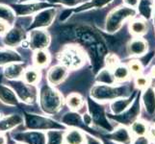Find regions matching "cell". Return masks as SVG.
<instances>
[{"instance_id": "obj_1", "label": "cell", "mask_w": 155, "mask_h": 144, "mask_svg": "<svg viewBox=\"0 0 155 144\" xmlns=\"http://www.w3.org/2000/svg\"><path fill=\"white\" fill-rule=\"evenodd\" d=\"M134 14H135V11L127 7H121L113 11L110 14L108 18H107V23H106L107 31L108 32L117 31L126 18L133 17Z\"/></svg>"}, {"instance_id": "obj_2", "label": "cell", "mask_w": 155, "mask_h": 144, "mask_svg": "<svg viewBox=\"0 0 155 144\" xmlns=\"http://www.w3.org/2000/svg\"><path fill=\"white\" fill-rule=\"evenodd\" d=\"M60 61L65 67L75 68L79 66H81L82 58L77 50L69 48V49L65 50L63 53H61Z\"/></svg>"}, {"instance_id": "obj_3", "label": "cell", "mask_w": 155, "mask_h": 144, "mask_svg": "<svg viewBox=\"0 0 155 144\" xmlns=\"http://www.w3.org/2000/svg\"><path fill=\"white\" fill-rule=\"evenodd\" d=\"M67 75V67L62 66H57L52 67L48 74H47V79H48V82L53 85V86H56V85L60 84L64 79H65Z\"/></svg>"}, {"instance_id": "obj_4", "label": "cell", "mask_w": 155, "mask_h": 144, "mask_svg": "<svg viewBox=\"0 0 155 144\" xmlns=\"http://www.w3.org/2000/svg\"><path fill=\"white\" fill-rule=\"evenodd\" d=\"M120 94V90L119 88H112L110 87H98L94 90V96L97 99L107 100L112 99L116 96Z\"/></svg>"}, {"instance_id": "obj_5", "label": "cell", "mask_w": 155, "mask_h": 144, "mask_svg": "<svg viewBox=\"0 0 155 144\" xmlns=\"http://www.w3.org/2000/svg\"><path fill=\"white\" fill-rule=\"evenodd\" d=\"M143 102L146 110L149 114H153L155 111V91L152 88H147L143 95Z\"/></svg>"}, {"instance_id": "obj_6", "label": "cell", "mask_w": 155, "mask_h": 144, "mask_svg": "<svg viewBox=\"0 0 155 144\" xmlns=\"http://www.w3.org/2000/svg\"><path fill=\"white\" fill-rule=\"evenodd\" d=\"M128 48H129V52L132 55H143L146 53L147 45V42L143 40L136 39L130 42Z\"/></svg>"}, {"instance_id": "obj_7", "label": "cell", "mask_w": 155, "mask_h": 144, "mask_svg": "<svg viewBox=\"0 0 155 144\" xmlns=\"http://www.w3.org/2000/svg\"><path fill=\"white\" fill-rule=\"evenodd\" d=\"M111 137H112V139H114L115 141L120 142V143H124V144H128L131 141L130 133L124 127L119 128L117 130H116L113 133V135H112Z\"/></svg>"}, {"instance_id": "obj_8", "label": "cell", "mask_w": 155, "mask_h": 144, "mask_svg": "<svg viewBox=\"0 0 155 144\" xmlns=\"http://www.w3.org/2000/svg\"><path fill=\"white\" fill-rule=\"evenodd\" d=\"M65 140L67 144H83L85 136L78 130H71L66 134Z\"/></svg>"}, {"instance_id": "obj_9", "label": "cell", "mask_w": 155, "mask_h": 144, "mask_svg": "<svg viewBox=\"0 0 155 144\" xmlns=\"http://www.w3.org/2000/svg\"><path fill=\"white\" fill-rule=\"evenodd\" d=\"M22 122V118L19 116H11L9 118H5L0 121V134L2 132H6L10 129H13L14 127L20 124Z\"/></svg>"}, {"instance_id": "obj_10", "label": "cell", "mask_w": 155, "mask_h": 144, "mask_svg": "<svg viewBox=\"0 0 155 144\" xmlns=\"http://www.w3.org/2000/svg\"><path fill=\"white\" fill-rule=\"evenodd\" d=\"M139 12L145 18H150L153 13L152 0H140V2H139Z\"/></svg>"}, {"instance_id": "obj_11", "label": "cell", "mask_w": 155, "mask_h": 144, "mask_svg": "<svg viewBox=\"0 0 155 144\" xmlns=\"http://www.w3.org/2000/svg\"><path fill=\"white\" fill-rule=\"evenodd\" d=\"M50 57L48 52H46L42 49L36 51L34 55V63L38 67H45L49 63Z\"/></svg>"}, {"instance_id": "obj_12", "label": "cell", "mask_w": 155, "mask_h": 144, "mask_svg": "<svg viewBox=\"0 0 155 144\" xmlns=\"http://www.w3.org/2000/svg\"><path fill=\"white\" fill-rule=\"evenodd\" d=\"M23 79L28 85H35L40 80V72L36 68H28L23 71Z\"/></svg>"}, {"instance_id": "obj_13", "label": "cell", "mask_w": 155, "mask_h": 144, "mask_svg": "<svg viewBox=\"0 0 155 144\" xmlns=\"http://www.w3.org/2000/svg\"><path fill=\"white\" fill-rule=\"evenodd\" d=\"M63 133L57 131H49L46 134V144H63Z\"/></svg>"}, {"instance_id": "obj_14", "label": "cell", "mask_w": 155, "mask_h": 144, "mask_svg": "<svg viewBox=\"0 0 155 144\" xmlns=\"http://www.w3.org/2000/svg\"><path fill=\"white\" fill-rule=\"evenodd\" d=\"M130 30L134 35H142L147 32V25L141 20H135L131 22Z\"/></svg>"}, {"instance_id": "obj_15", "label": "cell", "mask_w": 155, "mask_h": 144, "mask_svg": "<svg viewBox=\"0 0 155 144\" xmlns=\"http://www.w3.org/2000/svg\"><path fill=\"white\" fill-rule=\"evenodd\" d=\"M132 102V99H121V100H117L116 102H114V104L112 105V109H113V111L115 114H120L121 111H124L129 104Z\"/></svg>"}, {"instance_id": "obj_16", "label": "cell", "mask_w": 155, "mask_h": 144, "mask_svg": "<svg viewBox=\"0 0 155 144\" xmlns=\"http://www.w3.org/2000/svg\"><path fill=\"white\" fill-rule=\"evenodd\" d=\"M67 103L69 108H71L73 110H77L82 106L83 100L81 98V96L78 94H71L67 98Z\"/></svg>"}, {"instance_id": "obj_17", "label": "cell", "mask_w": 155, "mask_h": 144, "mask_svg": "<svg viewBox=\"0 0 155 144\" xmlns=\"http://www.w3.org/2000/svg\"><path fill=\"white\" fill-rule=\"evenodd\" d=\"M129 76V70L124 66H120L115 67L114 70V78L117 81H124Z\"/></svg>"}, {"instance_id": "obj_18", "label": "cell", "mask_w": 155, "mask_h": 144, "mask_svg": "<svg viewBox=\"0 0 155 144\" xmlns=\"http://www.w3.org/2000/svg\"><path fill=\"white\" fill-rule=\"evenodd\" d=\"M132 132L137 136H143L147 132V126L143 121H136L132 124Z\"/></svg>"}, {"instance_id": "obj_19", "label": "cell", "mask_w": 155, "mask_h": 144, "mask_svg": "<svg viewBox=\"0 0 155 144\" xmlns=\"http://www.w3.org/2000/svg\"><path fill=\"white\" fill-rule=\"evenodd\" d=\"M99 80L101 82L103 83H108V84H112L114 82V79L112 77V75L110 74V72H107V71H103L100 73L99 75Z\"/></svg>"}, {"instance_id": "obj_20", "label": "cell", "mask_w": 155, "mask_h": 144, "mask_svg": "<svg viewBox=\"0 0 155 144\" xmlns=\"http://www.w3.org/2000/svg\"><path fill=\"white\" fill-rule=\"evenodd\" d=\"M130 70L134 74H139L142 72V65L138 61H133L130 62Z\"/></svg>"}, {"instance_id": "obj_21", "label": "cell", "mask_w": 155, "mask_h": 144, "mask_svg": "<svg viewBox=\"0 0 155 144\" xmlns=\"http://www.w3.org/2000/svg\"><path fill=\"white\" fill-rule=\"evenodd\" d=\"M136 84H137V86L138 87H140V88H145L147 86V84H148V81H147V79L145 78V77H138L137 80H136Z\"/></svg>"}, {"instance_id": "obj_22", "label": "cell", "mask_w": 155, "mask_h": 144, "mask_svg": "<svg viewBox=\"0 0 155 144\" xmlns=\"http://www.w3.org/2000/svg\"><path fill=\"white\" fill-rule=\"evenodd\" d=\"M86 144H102V142H101L99 139H97V138L87 135L86 136Z\"/></svg>"}, {"instance_id": "obj_23", "label": "cell", "mask_w": 155, "mask_h": 144, "mask_svg": "<svg viewBox=\"0 0 155 144\" xmlns=\"http://www.w3.org/2000/svg\"><path fill=\"white\" fill-rule=\"evenodd\" d=\"M8 30H9L8 23L3 20H0V35H4L5 33H7Z\"/></svg>"}, {"instance_id": "obj_24", "label": "cell", "mask_w": 155, "mask_h": 144, "mask_svg": "<svg viewBox=\"0 0 155 144\" xmlns=\"http://www.w3.org/2000/svg\"><path fill=\"white\" fill-rule=\"evenodd\" d=\"M107 63L110 66H115L117 65V58L114 55H111L107 58Z\"/></svg>"}, {"instance_id": "obj_25", "label": "cell", "mask_w": 155, "mask_h": 144, "mask_svg": "<svg viewBox=\"0 0 155 144\" xmlns=\"http://www.w3.org/2000/svg\"><path fill=\"white\" fill-rule=\"evenodd\" d=\"M134 144H148V140L147 139L146 137H138L137 139L134 141Z\"/></svg>"}, {"instance_id": "obj_26", "label": "cell", "mask_w": 155, "mask_h": 144, "mask_svg": "<svg viewBox=\"0 0 155 144\" xmlns=\"http://www.w3.org/2000/svg\"><path fill=\"white\" fill-rule=\"evenodd\" d=\"M125 4H127L130 7H135L139 4V0H124Z\"/></svg>"}, {"instance_id": "obj_27", "label": "cell", "mask_w": 155, "mask_h": 144, "mask_svg": "<svg viewBox=\"0 0 155 144\" xmlns=\"http://www.w3.org/2000/svg\"><path fill=\"white\" fill-rule=\"evenodd\" d=\"M84 122L86 124H91V122H92V117H91L89 114H84Z\"/></svg>"}, {"instance_id": "obj_28", "label": "cell", "mask_w": 155, "mask_h": 144, "mask_svg": "<svg viewBox=\"0 0 155 144\" xmlns=\"http://www.w3.org/2000/svg\"><path fill=\"white\" fill-rule=\"evenodd\" d=\"M0 144H6V138L1 134H0Z\"/></svg>"}, {"instance_id": "obj_29", "label": "cell", "mask_w": 155, "mask_h": 144, "mask_svg": "<svg viewBox=\"0 0 155 144\" xmlns=\"http://www.w3.org/2000/svg\"><path fill=\"white\" fill-rule=\"evenodd\" d=\"M149 132H150V136L153 138H155V125L151 127V129H150V131H149Z\"/></svg>"}, {"instance_id": "obj_30", "label": "cell", "mask_w": 155, "mask_h": 144, "mask_svg": "<svg viewBox=\"0 0 155 144\" xmlns=\"http://www.w3.org/2000/svg\"><path fill=\"white\" fill-rule=\"evenodd\" d=\"M151 73H152V75H153V76L155 77V66H154V67L152 68V71H151Z\"/></svg>"}, {"instance_id": "obj_31", "label": "cell", "mask_w": 155, "mask_h": 144, "mask_svg": "<svg viewBox=\"0 0 155 144\" xmlns=\"http://www.w3.org/2000/svg\"><path fill=\"white\" fill-rule=\"evenodd\" d=\"M154 22H155V17H154Z\"/></svg>"}]
</instances>
